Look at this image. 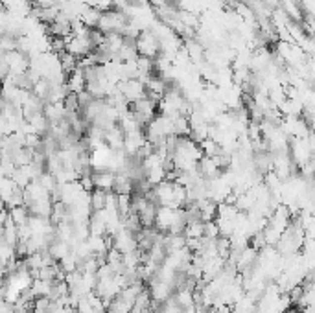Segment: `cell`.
Returning a JSON list of instances; mask_svg holds the SVG:
<instances>
[{"mask_svg":"<svg viewBox=\"0 0 315 313\" xmlns=\"http://www.w3.org/2000/svg\"><path fill=\"white\" fill-rule=\"evenodd\" d=\"M129 15L124 11V9H118V7H114V9H109V11H103L101 13V19H100V28L103 34H113V32H124V28L129 24Z\"/></svg>","mask_w":315,"mask_h":313,"instance_id":"1","label":"cell"},{"mask_svg":"<svg viewBox=\"0 0 315 313\" xmlns=\"http://www.w3.org/2000/svg\"><path fill=\"white\" fill-rule=\"evenodd\" d=\"M136 50H138V55H146V57H151V59H157L162 53V43L159 41V37L151 32V30H146L142 32L138 37H136Z\"/></svg>","mask_w":315,"mask_h":313,"instance_id":"2","label":"cell"},{"mask_svg":"<svg viewBox=\"0 0 315 313\" xmlns=\"http://www.w3.org/2000/svg\"><path fill=\"white\" fill-rule=\"evenodd\" d=\"M131 111L136 116V120L140 122V126L146 127L159 114V101H155L153 98L146 96V98L131 103Z\"/></svg>","mask_w":315,"mask_h":313,"instance_id":"3","label":"cell"},{"mask_svg":"<svg viewBox=\"0 0 315 313\" xmlns=\"http://www.w3.org/2000/svg\"><path fill=\"white\" fill-rule=\"evenodd\" d=\"M118 90L126 96V100H128L129 103H135V101H138V100H142V98H146V96H148L146 83L140 81V80H136V78L120 81V83H118Z\"/></svg>","mask_w":315,"mask_h":313,"instance_id":"4","label":"cell"},{"mask_svg":"<svg viewBox=\"0 0 315 313\" xmlns=\"http://www.w3.org/2000/svg\"><path fill=\"white\" fill-rule=\"evenodd\" d=\"M113 247L122 254L133 253V251H138V240H136V232H131L126 226L118 230V232L113 236Z\"/></svg>","mask_w":315,"mask_h":313,"instance_id":"5","label":"cell"},{"mask_svg":"<svg viewBox=\"0 0 315 313\" xmlns=\"http://www.w3.org/2000/svg\"><path fill=\"white\" fill-rule=\"evenodd\" d=\"M87 74L83 68H76L72 74L67 76V87L70 90V94H81L87 90Z\"/></svg>","mask_w":315,"mask_h":313,"instance_id":"6","label":"cell"},{"mask_svg":"<svg viewBox=\"0 0 315 313\" xmlns=\"http://www.w3.org/2000/svg\"><path fill=\"white\" fill-rule=\"evenodd\" d=\"M94 190H103V192H114V184H116V174L103 170V172H94Z\"/></svg>","mask_w":315,"mask_h":313,"instance_id":"7","label":"cell"},{"mask_svg":"<svg viewBox=\"0 0 315 313\" xmlns=\"http://www.w3.org/2000/svg\"><path fill=\"white\" fill-rule=\"evenodd\" d=\"M105 144L113 149H124L126 144V133L120 126H114L105 131Z\"/></svg>","mask_w":315,"mask_h":313,"instance_id":"8","label":"cell"},{"mask_svg":"<svg viewBox=\"0 0 315 313\" xmlns=\"http://www.w3.org/2000/svg\"><path fill=\"white\" fill-rule=\"evenodd\" d=\"M101 13H103V11H100V9H96V7H92V6H87L85 9H83L80 20L89 28H98L100 19H101Z\"/></svg>","mask_w":315,"mask_h":313,"instance_id":"9","label":"cell"},{"mask_svg":"<svg viewBox=\"0 0 315 313\" xmlns=\"http://www.w3.org/2000/svg\"><path fill=\"white\" fill-rule=\"evenodd\" d=\"M107 197L109 192H103V190H92L90 192V205H92L94 212L103 210V208L107 207Z\"/></svg>","mask_w":315,"mask_h":313,"instance_id":"10","label":"cell"}]
</instances>
